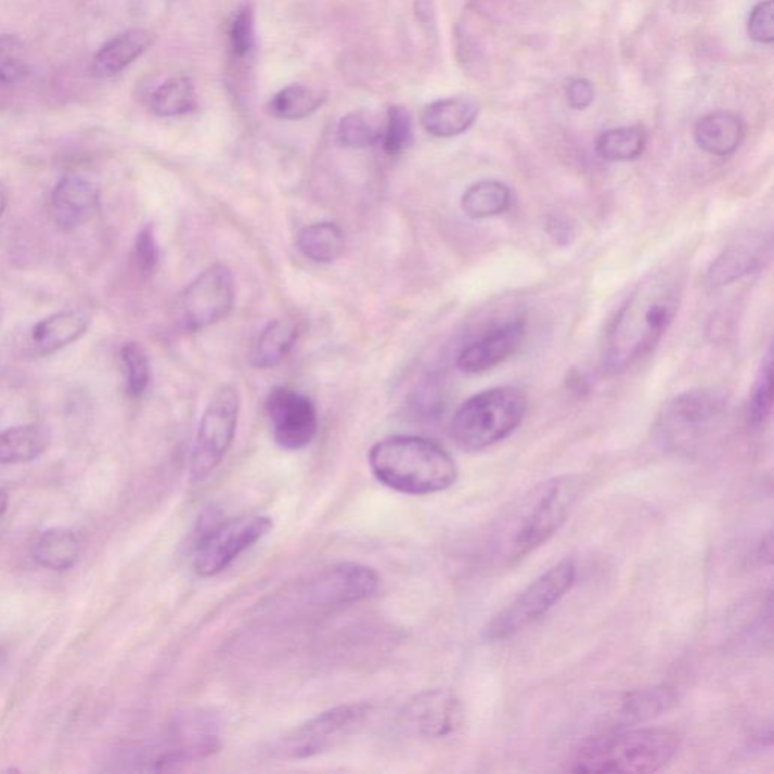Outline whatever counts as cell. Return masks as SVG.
<instances>
[{
	"label": "cell",
	"instance_id": "1",
	"mask_svg": "<svg viewBox=\"0 0 774 774\" xmlns=\"http://www.w3.org/2000/svg\"><path fill=\"white\" fill-rule=\"evenodd\" d=\"M682 280L672 268L638 283L609 328L603 351L608 374H622L657 347L680 310Z\"/></svg>",
	"mask_w": 774,
	"mask_h": 774
},
{
	"label": "cell",
	"instance_id": "2",
	"mask_svg": "<svg viewBox=\"0 0 774 774\" xmlns=\"http://www.w3.org/2000/svg\"><path fill=\"white\" fill-rule=\"evenodd\" d=\"M371 470L386 488L404 495H431L450 489L459 469L450 452L420 436H389L367 455Z\"/></svg>",
	"mask_w": 774,
	"mask_h": 774
},
{
	"label": "cell",
	"instance_id": "3",
	"mask_svg": "<svg viewBox=\"0 0 774 774\" xmlns=\"http://www.w3.org/2000/svg\"><path fill=\"white\" fill-rule=\"evenodd\" d=\"M681 737L665 727L617 730L588 739L575 752V773H655L680 752Z\"/></svg>",
	"mask_w": 774,
	"mask_h": 774
},
{
	"label": "cell",
	"instance_id": "4",
	"mask_svg": "<svg viewBox=\"0 0 774 774\" xmlns=\"http://www.w3.org/2000/svg\"><path fill=\"white\" fill-rule=\"evenodd\" d=\"M528 400L513 386L492 387L460 405L451 421V436L465 451H481L507 438L524 423Z\"/></svg>",
	"mask_w": 774,
	"mask_h": 774
},
{
	"label": "cell",
	"instance_id": "5",
	"mask_svg": "<svg viewBox=\"0 0 774 774\" xmlns=\"http://www.w3.org/2000/svg\"><path fill=\"white\" fill-rule=\"evenodd\" d=\"M578 489L580 485L573 477H558L540 485L513 520L512 532L504 543V557L517 562L545 545L572 512Z\"/></svg>",
	"mask_w": 774,
	"mask_h": 774
},
{
	"label": "cell",
	"instance_id": "6",
	"mask_svg": "<svg viewBox=\"0 0 774 774\" xmlns=\"http://www.w3.org/2000/svg\"><path fill=\"white\" fill-rule=\"evenodd\" d=\"M370 712L367 704L331 708L287 732L274 743L271 753L279 760L301 761L328 752L352 737L365 724Z\"/></svg>",
	"mask_w": 774,
	"mask_h": 774
},
{
	"label": "cell",
	"instance_id": "7",
	"mask_svg": "<svg viewBox=\"0 0 774 774\" xmlns=\"http://www.w3.org/2000/svg\"><path fill=\"white\" fill-rule=\"evenodd\" d=\"M577 581V565L573 559H562L540 575L519 596L507 605L486 630V638L504 640L530 627L540 617L559 603L572 590Z\"/></svg>",
	"mask_w": 774,
	"mask_h": 774
},
{
	"label": "cell",
	"instance_id": "8",
	"mask_svg": "<svg viewBox=\"0 0 774 774\" xmlns=\"http://www.w3.org/2000/svg\"><path fill=\"white\" fill-rule=\"evenodd\" d=\"M240 408V394L232 385H222L214 392L191 452L190 474L194 482L205 481L228 454L235 439Z\"/></svg>",
	"mask_w": 774,
	"mask_h": 774
},
{
	"label": "cell",
	"instance_id": "9",
	"mask_svg": "<svg viewBox=\"0 0 774 774\" xmlns=\"http://www.w3.org/2000/svg\"><path fill=\"white\" fill-rule=\"evenodd\" d=\"M273 528V519L268 516L237 517L218 525L195 547V572L201 577H214L222 572L241 554L270 534Z\"/></svg>",
	"mask_w": 774,
	"mask_h": 774
},
{
	"label": "cell",
	"instance_id": "10",
	"mask_svg": "<svg viewBox=\"0 0 774 774\" xmlns=\"http://www.w3.org/2000/svg\"><path fill=\"white\" fill-rule=\"evenodd\" d=\"M235 305V280L224 263L206 268L182 294V315L190 331H203L220 323Z\"/></svg>",
	"mask_w": 774,
	"mask_h": 774
},
{
	"label": "cell",
	"instance_id": "11",
	"mask_svg": "<svg viewBox=\"0 0 774 774\" xmlns=\"http://www.w3.org/2000/svg\"><path fill=\"white\" fill-rule=\"evenodd\" d=\"M221 747L220 724L208 712L194 711L172 724L166 743L153 758L156 770L205 760Z\"/></svg>",
	"mask_w": 774,
	"mask_h": 774
},
{
	"label": "cell",
	"instance_id": "12",
	"mask_svg": "<svg viewBox=\"0 0 774 774\" xmlns=\"http://www.w3.org/2000/svg\"><path fill=\"white\" fill-rule=\"evenodd\" d=\"M380 577L373 567L360 563H339L325 567L309 581L306 601L315 607H340L362 603L375 595Z\"/></svg>",
	"mask_w": 774,
	"mask_h": 774
},
{
	"label": "cell",
	"instance_id": "13",
	"mask_svg": "<svg viewBox=\"0 0 774 774\" xmlns=\"http://www.w3.org/2000/svg\"><path fill=\"white\" fill-rule=\"evenodd\" d=\"M267 413L275 443L283 450H302L315 439L317 408L305 394L289 387H275L268 395Z\"/></svg>",
	"mask_w": 774,
	"mask_h": 774
},
{
	"label": "cell",
	"instance_id": "14",
	"mask_svg": "<svg viewBox=\"0 0 774 774\" xmlns=\"http://www.w3.org/2000/svg\"><path fill=\"white\" fill-rule=\"evenodd\" d=\"M724 409V398L714 390H689L678 395L662 410L658 431L667 443H685L697 438Z\"/></svg>",
	"mask_w": 774,
	"mask_h": 774
},
{
	"label": "cell",
	"instance_id": "15",
	"mask_svg": "<svg viewBox=\"0 0 774 774\" xmlns=\"http://www.w3.org/2000/svg\"><path fill=\"white\" fill-rule=\"evenodd\" d=\"M402 720L417 737L447 738L463 726L465 708L451 689H428L405 704Z\"/></svg>",
	"mask_w": 774,
	"mask_h": 774
},
{
	"label": "cell",
	"instance_id": "16",
	"mask_svg": "<svg viewBox=\"0 0 774 774\" xmlns=\"http://www.w3.org/2000/svg\"><path fill=\"white\" fill-rule=\"evenodd\" d=\"M527 324L520 318L498 325L467 345L460 352L457 367L465 374H480L492 370L515 354L524 343Z\"/></svg>",
	"mask_w": 774,
	"mask_h": 774
},
{
	"label": "cell",
	"instance_id": "17",
	"mask_svg": "<svg viewBox=\"0 0 774 774\" xmlns=\"http://www.w3.org/2000/svg\"><path fill=\"white\" fill-rule=\"evenodd\" d=\"M101 194L90 180L65 176L53 190L49 212L61 230H75L98 214Z\"/></svg>",
	"mask_w": 774,
	"mask_h": 774
},
{
	"label": "cell",
	"instance_id": "18",
	"mask_svg": "<svg viewBox=\"0 0 774 774\" xmlns=\"http://www.w3.org/2000/svg\"><path fill=\"white\" fill-rule=\"evenodd\" d=\"M480 114V106L469 98L440 99L425 106L421 125L425 132L436 138L462 136L473 128Z\"/></svg>",
	"mask_w": 774,
	"mask_h": 774
},
{
	"label": "cell",
	"instance_id": "19",
	"mask_svg": "<svg viewBox=\"0 0 774 774\" xmlns=\"http://www.w3.org/2000/svg\"><path fill=\"white\" fill-rule=\"evenodd\" d=\"M88 325L90 318L79 310L53 313L34 325L30 344L37 354H53L86 335Z\"/></svg>",
	"mask_w": 774,
	"mask_h": 774
},
{
	"label": "cell",
	"instance_id": "20",
	"mask_svg": "<svg viewBox=\"0 0 774 774\" xmlns=\"http://www.w3.org/2000/svg\"><path fill=\"white\" fill-rule=\"evenodd\" d=\"M743 138H745V126L741 118L727 111L702 115L695 125L696 143L710 155H732L741 145Z\"/></svg>",
	"mask_w": 774,
	"mask_h": 774
},
{
	"label": "cell",
	"instance_id": "21",
	"mask_svg": "<svg viewBox=\"0 0 774 774\" xmlns=\"http://www.w3.org/2000/svg\"><path fill=\"white\" fill-rule=\"evenodd\" d=\"M155 43L147 29H132L108 41L94 56L93 72L101 78H111L136 63Z\"/></svg>",
	"mask_w": 774,
	"mask_h": 774
},
{
	"label": "cell",
	"instance_id": "22",
	"mask_svg": "<svg viewBox=\"0 0 774 774\" xmlns=\"http://www.w3.org/2000/svg\"><path fill=\"white\" fill-rule=\"evenodd\" d=\"M80 540L68 528H51L38 538L33 557L38 566L53 572H64L78 563Z\"/></svg>",
	"mask_w": 774,
	"mask_h": 774
},
{
	"label": "cell",
	"instance_id": "23",
	"mask_svg": "<svg viewBox=\"0 0 774 774\" xmlns=\"http://www.w3.org/2000/svg\"><path fill=\"white\" fill-rule=\"evenodd\" d=\"M676 700V692L667 685L635 689V692L627 693L623 696L617 720L623 724L622 727L628 724L647 722V720L658 718L662 712L672 710Z\"/></svg>",
	"mask_w": 774,
	"mask_h": 774
},
{
	"label": "cell",
	"instance_id": "24",
	"mask_svg": "<svg viewBox=\"0 0 774 774\" xmlns=\"http://www.w3.org/2000/svg\"><path fill=\"white\" fill-rule=\"evenodd\" d=\"M49 433L40 425H18L0 433V463L17 465L40 457L49 448Z\"/></svg>",
	"mask_w": 774,
	"mask_h": 774
},
{
	"label": "cell",
	"instance_id": "25",
	"mask_svg": "<svg viewBox=\"0 0 774 774\" xmlns=\"http://www.w3.org/2000/svg\"><path fill=\"white\" fill-rule=\"evenodd\" d=\"M298 337V327L295 321L287 318L271 321L260 333L251 351L253 366L273 367L293 350Z\"/></svg>",
	"mask_w": 774,
	"mask_h": 774
},
{
	"label": "cell",
	"instance_id": "26",
	"mask_svg": "<svg viewBox=\"0 0 774 774\" xmlns=\"http://www.w3.org/2000/svg\"><path fill=\"white\" fill-rule=\"evenodd\" d=\"M512 205V191L500 180H481L462 195V209L473 220H485L507 212Z\"/></svg>",
	"mask_w": 774,
	"mask_h": 774
},
{
	"label": "cell",
	"instance_id": "27",
	"mask_svg": "<svg viewBox=\"0 0 774 774\" xmlns=\"http://www.w3.org/2000/svg\"><path fill=\"white\" fill-rule=\"evenodd\" d=\"M298 250L317 263H332L343 256L345 236L335 222H317L298 233Z\"/></svg>",
	"mask_w": 774,
	"mask_h": 774
},
{
	"label": "cell",
	"instance_id": "28",
	"mask_svg": "<svg viewBox=\"0 0 774 774\" xmlns=\"http://www.w3.org/2000/svg\"><path fill=\"white\" fill-rule=\"evenodd\" d=\"M149 106L160 117H179L197 108V95L193 80L185 75L172 76L149 98Z\"/></svg>",
	"mask_w": 774,
	"mask_h": 774
},
{
	"label": "cell",
	"instance_id": "29",
	"mask_svg": "<svg viewBox=\"0 0 774 774\" xmlns=\"http://www.w3.org/2000/svg\"><path fill=\"white\" fill-rule=\"evenodd\" d=\"M647 133L642 126L609 129L597 138L596 152L608 163H630L645 152Z\"/></svg>",
	"mask_w": 774,
	"mask_h": 774
},
{
	"label": "cell",
	"instance_id": "30",
	"mask_svg": "<svg viewBox=\"0 0 774 774\" xmlns=\"http://www.w3.org/2000/svg\"><path fill=\"white\" fill-rule=\"evenodd\" d=\"M324 95L312 88L293 83L280 90L268 103V113L280 120H301L320 109Z\"/></svg>",
	"mask_w": 774,
	"mask_h": 774
},
{
	"label": "cell",
	"instance_id": "31",
	"mask_svg": "<svg viewBox=\"0 0 774 774\" xmlns=\"http://www.w3.org/2000/svg\"><path fill=\"white\" fill-rule=\"evenodd\" d=\"M382 138L380 125L373 114L354 111L340 118L337 126V140L348 149H367L377 144Z\"/></svg>",
	"mask_w": 774,
	"mask_h": 774
},
{
	"label": "cell",
	"instance_id": "32",
	"mask_svg": "<svg viewBox=\"0 0 774 774\" xmlns=\"http://www.w3.org/2000/svg\"><path fill=\"white\" fill-rule=\"evenodd\" d=\"M760 263V259L753 251L747 248H732L724 253L722 258L715 260L710 271V283L712 286H723L749 274Z\"/></svg>",
	"mask_w": 774,
	"mask_h": 774
},
{
	"label": "cell",
	"instance_id": "33",
	"mask_svg": "<svg viewBox=\"0 0 774 774\" xmlns=\"http://www.w3.org/2000/svg\"><path fill=\"white\" fill-rule=\"evenodd\" d=\"M121 360L125 365L126 383L132 397H141L151 385V362L140 344L128 343L122 345Z\"/></svg>",
	"mask_w": 774,
	"mask_h": 774
},
{
	"label": "cell",
	"instance_id": "34",
	"mask_svg": "<svg viewBox=\"0 0 774 774\" xmlns=\"http://www.w3.org/2000/svg\"><path fill=\"white\" fill-rule=\"evenodd\" d=\"M773 409V362L772 354L762 363L760 374L750 392L749 421L752 425L764 424Z\"/></svg>",
	"mask_w": 774,
	"mask_h": 774
},
{
	"label": "cell",
	"instance_id": "35",
	"mask_svg": "<svg viewBox=\"0 0 774 774\" xmlns=\"http://www.w3.org/2000/svg\"><path fill=\"white\" fill-rule=\"evenodd\" d=\"M413 143V122L409 111L402 106H392L387 113L383 145L387 155L397 156L408 151Z\"/></svg>",
	"mask_w": 774,
	"mask_h": 774
},
{
	"label": "cell",
	"instance_id": "36",
	"mask_svg": "<svg viewBox=\"0 0 774 774\" xmlns=\"http://www.w3.org/2000/svg\"><path fill=\"white\" fill-rule=\"evenodd\" d=\"M28 73L23 46L17 37L0 36V83L11 86Z\"/></svg>",
	"mask_w": 774,
	"mask_h": 774
},
{
	"label": "cell",
	"instance_id": "37",
	"mask_svg": "<svg viewBox=\"0 0 774 774\" xmlns=\"http://www.w3.org/2000/svg\"><path fill=\"white\" fill-rule=\"evenodd\" d=\"M255 14L251 7H244L230 23L229 40L233 55L247 56L255 48Z\"/></svg>",
	"mask_w": 774,
	"mask_h": 774
},
{
	"label": "cell",
	"instance_id": "38",
	"mask_svg": "<svg viewBox=\"0 0 774 774\" xmlns=\"http://www.w3.org/2000/svg\"><path fill=\"white\" fill-rule=\"evenodd\" d=\"M133 260L138 271L143 275L155 273L159 262V247L156 241L155 228L152 224L144 225L137 235L133 245Z\"/></svg>",
	"mask_w": 774,
	"mask_h": 774
},
{
	"label": "cell",
	"instance_id": "39",
	"mask_svg": "<svg viewBox=\"0 0 774 774\" xmlns=\"http://www.w3.org/2000/svg\"><path fill=\"white\" fill-rule=\"evenodd\" d=\"M747 34L753 41L761 44L773 43L774 40V5L773 0H762L753 8L747 22Z\"/></svg>",
	"mask_w": 774,
	"mask_h": 774
},
{
	"label": "cell",
	"instance_id": "40",
	"mask_svg": "<svg viewBox=\"0 0 774 774\" xmlns=\"http://www.w3.org/2000/svg\"><path fill=\"white\" fill-rule=\"evenodd\" d=\"M567 102L573 109H588L595 99V88L588 79H573L567 86Z\"/></svg>",
	"mask_w": 774,
	"mask_h": 774
},
{
	"label": "cell",
	"instance_id": "41",
	"mask_svg": "<svg viewBox=\"0 0 774 774\" xmlns=\"http://www.w3.org/2000/svg\"><path fill=\"white\" fill-rule=\"evenodd\" d=\"M8 504H10V493L5 489H0V519L7 513Z\"/></svg>",
	"mask_w": 774,
	"mask_h": 774
},
{
	"label": "cell",
	"instance_id": "42",
	"mask_svg": "<svg viewBox=\"0 0 774 774\" xmlns=\"http://www.w3.org/2000/svg\"><path fill=\"white\" fill-rule=\"evenodd\" d=\"M7 205H8L7 190L2 185H0V218H2L3 212H5Z\"/></svg>",
	"mask_w": 774,
	"mask_h": 774
}]
</instances>
